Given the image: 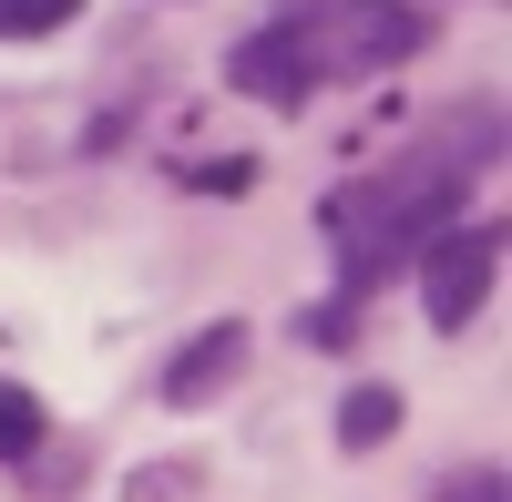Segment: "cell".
I'll use <instances>...</instances> for the list:
<instances>
[{
	"mask_svg": "<svg viewBox=\"0 0 512 502\" xmlns=\"http://www.w3.org/2000/svg\"><path fill=\"white\" fill-rule=\"evenodd\" d=\"M492 226H441L420 236V308H431V328H472L482 298H492Z\"/></svg>",
	"mask_w": 512,
	"mask_h": 502,
	"instance_id": "obj_3",
	"label": "cell"
},
{
	"mask_svg": "<svg viewBox=\"0 0 512 502\" xmlns=\"http://www.w3.org/2000/svg\"><path fill=\"white\" fill-rule=\"evenodd\" d=\"M82 11V0H0V41H41V31H62Z\"/></svg>",
	"mask_w": 512,
	"mask_h": 502,
	"instance_id": "obj_6",
	"label": "cell"
},
{
	"mask_svg": "<svg viewBox=\"0 0 512 502\" xmlns=\"http://www.w3.org/2000/svg\"><path fill=\"white\" fill-rule=\"evenodd\" d=\"M420 41H431V21L400 11V0H318V11H297L277 31H256L236 52V82L256 103H308L318 82H349V72H390L410 62Z\"/></svg>",
	"mask_w": 512,
	"mask_h": 502,
	"instance_id": "obj_1",
	"label": "cell"
},
{
	"mask_svg": "<svg viewBox=\"0 0 512 502\" xmlns=\"http://www.w3.org/2000/svg\"><path fill=\"white\" fill-rule=\"evenodd\" d=\"M236 369H246V328L226 318V328H205V339H195L175 369H164V400H205V390H226Z\"/></svg>",
	"mask_w": 512,
	"mask_h": 502,
	"instance_id": "obj_4",
	"label": "cell"
},
{
	"mask_svg": "<svg viewBox=\"0 0 512 502\" xmlns=\"http://www.w3.org/2000/svg\"><path fill=\"white\" fill-rule=\"evenodd\" d=\"M451 205H461V164L441 154H420V164H390V175H369L328 205V236H338V277L369 287L390 257H410L420 236H441L451 226Z\"/></svg>",
	"mask_w": 512,
	"mask_h": 502,
	"instance_id": "obj_2",
	"label": "cell"
},
{
	"mask_svg": "<svg viewBox=\"0 0 512 502\" xmlns=\"http://www.w3.org/2000/svg\"><path fill=\"white\" fill-rule=\"evenodd\" d=\"M400 431V390H349V400H338V451H379V441H390Z\"/></svg>",
	"mask_w": 512,
	"mask_h": 502,
	"instance_id": "obj_5",
	"label": "cell"
},
{
	"mask_svg": "<svg viewBox=\"0 0 512 502\" xmlns=\"http://www.w3.org/2000/svg\"><path fill=\"white\" fill-rule=\"evenodd\" d=\"M441 502H502V472H461V482H441Z\"/></svg>",
	"mask_w": 512,
	"mask_h": 502,
	"instance_id": "obj_8",
	"label": "cell"
},
{
	"mask_svg": "<svg viewBox=\"0 0 512 502\" xmlns=\"http://www.w3.org/2000/svg\"><path fill=\"white\" fill-rule=\"evenodd\" d=\"M31 441H41V410H31V390H11V380H0V462H21Z\"/></svg>",
	"mask_w": 512,
	"mask_h": 502,
	"instance_id": "obj_7",
	"label": "cell"
}]
</instances>
